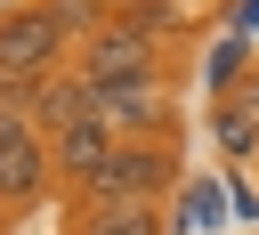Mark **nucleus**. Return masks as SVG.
Instances as JSON below:
<instances>
[{"label": "nucleus", "instance_id": "obj_10", "mask_svg": "<svg viewBox=\"0 0 259 235\" xmlns=\"http://www.w3.org/2000/svg\"><path fill=\"white\" fill-rule=\"evenodd\" d=\"M251 162H259V154H251Z\"/></svg>", "mask_w": 259, "mask_h": 235}, {"label": "nucleus", "instance_id": "obj_8", "mask_svg": "<svg viewBox=\"0 0 259 235\" xmlns=\"http://www.w3.org/2000/svg\"><path fill=\"white\" fill-rule=\"evenodd\" d=\"M24 130H32V113H16V105H0V154H8V146H16Z\"/></svg>", "mask_w": 259, "mask_h": 235}, {"label": "nucleus", "instance_id": "obj_1", "mask_svg": "<svg viewBox=\"0 0 259 235\" xmlns=\"http://www.w3.org/2000/svg\"><path fill=\"white\" fill-rule=\"evenodd\" d=\"M73 73L97 89V81H146V73H162V32L138 16V8H113L105 24H89L81 41H73Z\"/></svg>", "mask_w": 259, "mask_h": 235}, {"label": "nucleus", "instance_id": "obj_6", "mask_svg": "<svg viewBox=\"0 0 259 235\" xmlns=\"http://www.w3.org/2000/svg\"><path fill=\"white\" fill-rule=\"evenodd\" d=\"M81 113H97L81 73H49V81L32 89V130H49V138H57V130H65V122H81Z\"/></svg>", "mask_w": 259, "mask_h": 235}, {"label": "nucleus", "instance_id": "obj_4", "mask_svg": "<svg viewBox=\"0 0 259 235\" xmlns=\"http://www.w3.org/2000/svg\"><path fill=\"white\" fill-rule=\"evenodd\" d=\"M113 146H121V130H113L105 113H81V122H65V130L49 138V162H57L65 186H81V178H97V170L113 162Z\"/></svg>", "mask_w": 259, "mask_h": 235}, {"label": "nucleus", "instance_id": "obj_7", "mask_svg": "<svg viewBox=\"0 0 259 235\" xmlns=\"http://www.w3.org/2000/svg\"><path fill=\"white\" fill-rule=\"evenodd\" d=\"M89 235H170L162 203H113V211H81Z\"/></svg>", "mask_w": 259, "mask_h": 235}, {"label": "nucleus", "instance_id": "obj_3", "mask_svg": "<svg viewBox=\"0 0 259 235\" xmlns=\"http://www.w3.org/2000/svg\"><path fill=\"white\" fill-rule=\"evenodd\" d=\"M89 105H97L121 138H170V130H178V105H170L162 73H146V81H97Z\"/></svg>", "mask_w": 259, "mask_h": 235}, {"label": "nucleus", "instance_id": "obj_9", "mask_svg": "<svg viewBox=\"0 0 259 235\" xmlns=\"http://www.w3.org/2000/svg\"><path fill=\"white\" fill-rule=\"evenodd\" d=\"M73 235H89V227H73Z\"/></svg>", "mask_w": 259, "mask_h": 235}, {"label": "nucleus", "instance_id": "obj_5", "mask_svg": "<svg viewBox=\"0 0 259 235\" xmlns=\"http://www.w3.org/2000/svg\"><path fill=\"white\" fill-rule=\"evenodd\" d=\"M210 138L219 154H259V73L210 97Z\"/></svg>", "mask_w": 259, "mask_h": 235}, {"label": "nucleus", "instance_id": "obj_2", "mask_svg": "<svg viewBox=\"0 0 259 235\" xmlns=\"http://www.w3.org/2000/svg\"><path fill=\"white\" fill-rule=\"evenodd\" d=\"M170 186H178V154H170V138H121L113 162H105L97 178H81L73 194H81V211H113V203H162Z\"/></svg>", "mask_w": 259, "mask_h": 235}]
</instances>
